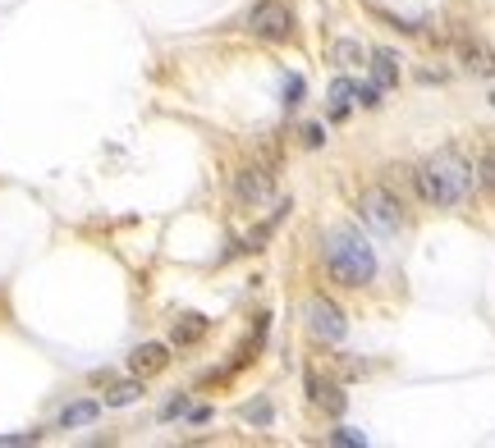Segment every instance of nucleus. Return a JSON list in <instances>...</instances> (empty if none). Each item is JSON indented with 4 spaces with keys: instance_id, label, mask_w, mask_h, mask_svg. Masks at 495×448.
<instances>
[{
    "instance_id": "1",
    "label": "nucleus",
    "mask_w": 495,
    "mask_h": 448,
    "mask_svg": "<svg viewBox=\"0 0 495 448\" xmlns=\"http://www.w3.org/2000/svg\"><path fill=\"white\" fill-rule=\"evenodd\" d=\"M413 183L431 207H468L473 192H477V170H473V160L464 151L445 147V151L422 160V170L413 174Z\"/></svg>"
},
{
    "instance_id": "2",
    "label": "nucleus",
    "mask_w": 495,
    "mask_h": 448,
    "mask_svg": "<svg viewBox=\"0 0 495 448\" xmlns=\"http://www.w3.org/2000/svg\"><path fill=\"white\" fill-rule=\"evenodd\" d=\"M326 266L345 289H363L376 279V252L367 248V238L354 229H330L326 233Z\"/></svg>"
},
{
    "instance_id": "3",
    "label": "nucleus",
    "mask_w": 495,
    "mask_h": 448,
    "mask_svg": "<svg viewBox=\"0 0 495 448\" xmlns=\"http://www.w3.org/2000/svg\"><path fill=\"white\" fill-rule=\"evenodd\" d=\"M358 211H363V224H371L376 233H399V229H404V207H399V197H395L390 188H380V183L363 188Z\"/></svg>"
},
{
    "instance_id": "4",
    "label": "nucleus",
    "mask_w": 495,
    "mask_h": 448,
    "mask_svg": "<svg viewBox=\"0 0 495 448\" xmlns=\"http://www.w3.org/2000/svg\"><path fill=\"white\" fill-rule=\"evenodd\" d=\"M248 32L261 37V42H289L294 10L285 0H261V5H252V14H248Z\"/></svg>"
},
{
    "instance_id": "5",
    "label": "nucleus",
    "mask_w": 495,
    "mask_h": 448,
    "mask_svg": "<svg viewBox=\"0 0 495 448\" xmlns=\"http://www.w3.org/2000/svg\"><path fill=\"white\" fill-rule=\"evenodd\" d=\"M303 316H308V334L317 339V343H339L349 334V320H345V311H339L330 298H308V307H303Z\"/></svg>"
},
{
    "instance_id": "6",
    "label": "nucleus",
    "mask_w": 495,
    "mask_h": 448,
    "mask_svg": "<svg viewBox=\"0 0 495 448\" xmlns=\"http://www.w3.org/2000/svg\"><path fill=\"white\" fill-rule=\"evenodd\" d=\"M271 188H276V179L266 170H239L235 174V197L243 201V207H261V201L271 197Z\"/></svg>"
},
{
    "instance_id": "7",
    "label": "nucleus",
    "mask_w": 495,
    "mask_h": 448,
    "mask_svg": "<svg viewBox=\"0 0 495 448\" xmlns=\"http://www.w3.org/2000/svg\"><path fill=\"white\" fill-rule=\"evenodd\" d=\"M166 366H170V348L166 343H142L133 352V376H157V371H166Z\"/></svg>"
},
{
    "instance_id": "8",
    "label": "nucleus",
    "mask_w": 495,
    "mask_h": 448,
    "mask_svg": "<svg viewBox=\"0 0 495 448\" xmlns=\"http://www.w3.org/2000/svg\"><path fill=\"white\" fill-rule=\"evenodd\" d=\"M101 417V402H92V398H83V402H69L64 412H60V426L64 430H73V426H92Z\"/></svg>"
},
{
    "instance_id": "9",
    "label": "nucleus",
    "mask_w": 495,
    "mask_h": 448,
    "mask_svg": "<svg viewBox=\"0 0 495 448\" xmlns=\"http://www.w3.org/2000/svg\"><path fill=\"white\" fill-rule=\"evenodd\" d=\"M371 78H376V88H395L399 83V64L390 51H371Z\"/></svg>"
},
{
    "instance_id": "10",
    "label": "nucleus",
    "mask_w": 495,
    "mask_h": 448,
    "mask_svg": "<svg viewBox=\"0 0 495 448\" xmlns=\"http://www.w3.org/2000/svg\"><path fill=\"white\" fill-rule=\"evenodd\" d=\"M202 334H207V316L188 311V316H179V320H175V343H198Z\"/></svg>"
},
{
    "instance_id": "11",
    "label": "nucleus",
    "mask_w": 495,
    "mask_h": 448,
    "mask_svg": "<svg viewBox=\"0 0 495 448\" xmlns=\"http://www.w3.org/2000/svg\"><path fill=\"white\" fill-rule=\"evenodd\" d=\"M138 398H142V380H124V385H115V389L106 393V407H129Z\"/></svg>"
},
{
    "instance_id": "12",
    "label": "nucleus",
    "mask_w": 495,
    "mask_h": 448,
    "mask_svg": "<svg viewBox=\"0 0 495 448\" xmlns=\"http://www.w3.org/2000/svg\"><path fill=\"white\" fill-rule=\"evenodd\" d=\"M363 60H367L363 42H335V64H345V69H354V64H363Z\"/></svg>"
},
{
    "instance_id": "13",
    "label": "nucleus",
    "mask_w": 495,
    "mask_h": 448,
    "mask_svg": "<svg viewBox=\"0 0 495 448\" xmlns=\"http://www.w3.org/2000/svg\"><path fill=\"white\" fill-rule=\"evenodd\" d=\"M330 101H335V114H349V106H354V83H349V78H335Z\"/></svg>"
},
{
    "instance_id": "14",
    "label": "nucleus",
    "mask_w": 495,
    "mask_h": 448,
    "mask_svg": "<svg viewBox=\"0 0 495 448\" xmlns=\"http://www.w3.org/2000/svg\"><path fill=\"white\" fill-rule=\"evenodd\" d=\"M330 444H339V448H363L367 435H363V430H349V426H339V430H330Z\"/></svg>"
},
{
    "instance_id": "15",
    "label": "nucleus",
    "mask_w": 495,
    "mask_h": 448,
    "mask_svg": "<svg viewBox=\"0 0 495 448\" xmlns=\"http://www.w3.org/2000/svg\"><path fill=\"white\" fill-rule=\"evenodd\" d=\"M354 106L376 110V106H380V88H376V83H358V88H354Z\"/></svg>"
},
{
    "instance_id": "16",
    "label": "nucleus",
    "mask_w": 495,
    "mask_h": 448,
    "mask_svg": "<svg viewBox=\"0 0 495 448\" xmlns=\"http://www.w3.org/2000/svg\"><path fill=\"white\" fill-rule=\"evenodd\" d=\"M317 398H321V402L330 407V412H335V417H339V412H345V393H339V389H326V393L317 389Z\"/></svg>"
},
{
    "instance_id": "17",
    "label": "nucleus",
    "mask_w": 495,
    "mask_h": 448,
    "mask_svg": "<svg viewBox=\"0 0 495 448\" xmlns=\"http://www.w3.org/2000/svg\"><path fill=\"white\" fill-rule=\"evenodd\" d=\"M298 101H303V78L294 73L289 83H285V106H298Z\"/></svg>"
},
{
    "instance_id": "18",
    "label": "nucleus",
    "mask_w": 495,
    "mask_h": 448,
    "mask_svg": "<svg viewBox=\"0 0 495 448\" xmlns=\"http://www.w3.org/2000/svg\"><path fill=\"white\" fill-rule=\"evenodd\" d=\"M183 412H188V398H183V393H179V398H170V402L161 407V417H166V421H170V417H183Z\"/></svg>"
},
{
    "instance_id": "19",
    "label": "nucleus",
    "mask_w": 495,
    "mask_h": 448,
    "mask_svg": "<svg viewBox=\"0 0 495 448\" xmlns=\"http://www.w3.org/2000/svg\"><path fill=\"white\" fill-rule=\"evenodd\" d=\"M37 439H42L37 430H28V435H0V444H5V448H14V444H37Z\"/></svg>"
},
{
    "instance_id": "20",
    "label": "nucleus",
    "mask_w": 495,
    "mask_h": 448,
    "mask_svg": "<svg viewBox=\"0 0 495 448\" xmlns=\"http://www.w3.org/2000/svg\"><path fill=\"white\" fill-rule=\"evenodd\" d=\"M248 421H261V426H266V421H271V407H266V402L248 407Z\"/></svg>"
},
{
    "instance_id": "21",
    "label": "nucleus",
    "mask_w": 495,
    "mask_h": 448,
    "mask_svg": "<svg viewBox=\"0 0 495 448\" xmlns=\"http://www.w3.org/2000/svg\"><path fill=\"white\" fill-rule=\"evenodd\" d=\"M303 138H308V147H321V124H308V133H303Z\"/></svg>"
}]
</instances>
